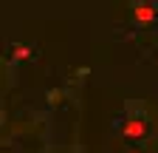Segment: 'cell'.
Instances as JSON below:
<instances>
[{"label": "cell", "instance_id": "3", "mask_svg": "<svg viewBox=\"0 0 158 153\" xmlns=\"http://www.w3.org/2000/svg\"><path fill=\"white\" fill-rule=\"evenodd\" d=\"M31 57H34V48H28V46H14L11 48V60H17V63L31 60Z\"/></svg>", "mask_w": 158, "mask_h": 153}, {"label": "cell", "instance_id": "1", "mask_svg": "<svg viewBox=\"0 0 158 153\" xmlns=\"http://www.w3.org/2000/svg\"><path fill=\"white\" fill-rule=\"evenodd\" d=\"M144 133H147V122H144V119H130V122L122 128V136H124V139H141Z\"/></svg>", "mask_w": 158, "mask_h": 153}, {"label": "cell", "instance_id": "2", "mask_svg": "<svg viewBox=\"0 0 158 153\" xmlns=\"http://www.w3.org/2000/svg\"><path fill=\"white\" fill-rule=\"evenodd\" d=\"M133 17H135L138 23H152V20H155V6H152V3H135Z\"/></svg>", "mask_w": 158, "mask_h": 153}]
</instances>
